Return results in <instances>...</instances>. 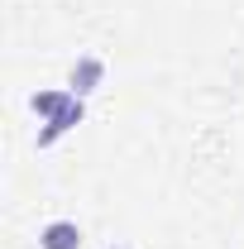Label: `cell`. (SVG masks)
Listing matches in <instances>:
<instances>
[{"label":"cell","instance_id":"6da1fadb","mask_svg":"<svg viewBox=\"0 0 244 249\" xmlns=\"http://www.w3.org/2000/svg\"><path fill=\"white\" fill-rule=\"evenodd\" d=\"M38 245L43 249H77L82 245V230H77V220H48L38 230Z\"/></svg>","mask_w":244,"mask_h":249},{"label":"cell","instance_id":"7a4b0ae2","mask_svg":"<svg viewBox=\"0 0 244 249\" xmlns=\"http://www.w3.org/2000/svg\"><path fill=\"white\" fill-rule=\"evenodd\" d=\"M101 77H105V62H101V58H77V67H72V91H77V96L96 91Z\"/></svg>","mask_w":244,"mask_h":249},{"label":"cell","instance_id":"3957f363","mask_svg":"<svg viewBox=\"0 0 244 249\" xmlns=\"http://www.w3.org/2000/svg\"><path fill=\"white\" fill-rule=\"evenodd\" d=\"M110 249H134V245H110Z\"/></svg>","mask_w":244,"mask_h":249}]
</instances>
